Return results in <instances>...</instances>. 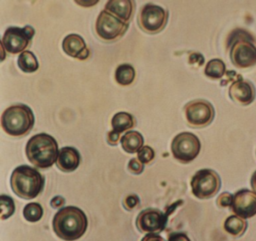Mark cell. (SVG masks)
Returning <instances> with one entry per match:
<instances>
[{
    "instance_id": "1",
    "label": "cell",
    "mask_w": 256,
    "mask_h": 241,
    "mask_svg": "<svg viewBox=\"0 0 256 241\" xmlns=\"http://www.w3.org/2000/svg\"><path fill=\"white\" fill-rule=\"evenodd\" d=\"M88 226L86 214L77 207L62 208L54 217V231L64 241H74L82 238L86 232Z\"/></svg>"
},
{
    "instance_id": "2",
    "label": "cell",
    "mask_w": 256,
    "mask_h": 241,
    "mask_svg": "<svg viewBox=\"0 0 256 241\" xmlns=\"http://www.w3.org/2000/svg\"><path fill=\"white\" fill-rule=\"evenodd\" d=\"M59 151L56 139L44 133L32 136L26 146L28 160L40 169L52 167L58 160Z\"/></svg>"
},
{
    "instance_id": "3",
    "label": "cell",
    "mask_w": 256,
    "mask_h": 241,
    "mask_svg": "<svg viewBox=\"0 0 256 241\" xmlns=\"http://www.w3.org/2000/svg\"><path fill=\"white\" fill-rule=\"evenodd\" d=\"M44 186V177L34 168L22 165L13 171L11 177L12 189L22 199H35L42 193Z\"/></svg>"
},
{
    "instance_id": "4",
    "label": "cell",
    "mask_w": 256,
    "mask_h": 241,
    "mask_svg": "<svg viewBox=\"0 0 256 241\" xmlns=\"http://www.w3.org/2000/svg\"><path fill=\"white\" fill-rule=\"evenodd\" d=\"M35 116L30 107L22 103L7 108L2 115L1 124L7 134L16 137L26 136L32 130Z\"/></svg>"
},
{
    "instance_id": "5",
    "label": "cell",
    "mask_w": 256,
    "mask_h": 241,
    "mask_svg": "<svg viewBox=\"0 0 256 241\" xmlns=\"http://www.w3.org/2000/svg\"><path fill=\"white\" fill-rule=\"evenodd\" d=\"M230 58L238 68H248L256 64V46L246 31L234 32L230 43Z\"/></svg>"
},
{
    "instance_id": "6",
    "label": "cell",
    "mask_w": 256,
    "mask_h": 241,
    "mask_svg": "<svg viewBox=\"0 0 256 241\" xmlns=\"http://www.w3.org/2000/svg\"><path fill=\"white\" fill-rule=\"evenodd\" d=\"M168 16V10L161 6L148 3L140 9L138 23L144 32L157 34L166 28Z\"/></svg>"
},
{
    "instance_id": "7",
    "label": "cell",
    "mask_w": 256,
    "mask_h": 241,
    "mask_svg": "<svg viewBox=\"0 0 256 241\" xmlns=\"http://www.w3.org/2000/svg\"><path fill=\"white\" fill-rule=\"evenodd\" d=\"M192 191L200 199H208L215 196L221 187V179L217 172L212 169L198 171L191 180Z\"/></svg>"
},
{
    "instance_id": "8",
    "label": "cell",
    "mask_w": 256,
    "mask_h": 241,
    "mask_svg": "<svg viewBox=\"0 0 256 241\" xmlns=\"http://www.w3.org/2000/svg\"><path fill=\"white\" fill-rule=\"evenodd\" d=\"M200 148L202 145L198 138L190 132L179 133L172 141L174 157L184 164L194 160L198 156Z\"/></svg>"
},
{
    "instance_id": "9",
    "label": "cell",
    "mask_w": 256,
    "mask_h": 241,
    "mask_svg": "<svg viewBox=\"0 0 256 241\" xmlns=\"http://www.w3.org/2000/svg\"><path fill=\"white\" fill-rule=\"evenodd\" d=\"M128 26L130 23L124 22L104 9L97 18L96 31L100 38L112 42L121 38L126 32Z\"/></svg>"
},
{
    "instance_id": "10",
    "label": "cell",
    "mask_w": 256,
    "mask_h": 241,
    "mask_svg": "<svg viewBox=\"0 0 256 241\" xmlns=\"http://www.w3.org/2000/svg\"><path fill=\"white\" fill-rule=\"evenodd\" d=\"M184 112L188 125L193 128L206 127L215 117L214 106L208 100L202 99L188 102L184 107Z\"/></svg>"
},
{
    "instance_id": "11",
    "label": "cell",
    "mask_w": 256,
    "mask_h": 241,
    "mask_svg": "<svg viewBox=\"0 0 256 241\" xmlns=\"http://www.w3.org/2000/svg\"><path fill=\"white\" fill-rule=\"evenodd\" d=\"M36 30L31 25L24 28L12 26L7 28L2 39V47L11 54L24 52L32 41Z\"/></svg>"
},
{
    "instance_id": "12",
    "label": "cell",
    "mask_w": 256,
    "mask_h": 241,
    "mask_svg": "<svg viewBox=\"0 0 256 241\" xmlns=\"http://www.w3.org/2000/svg\"><path fill=\"white\" fill-rule=\"evenodd\" d=\"M167 217L160 210H144L138 216L136 226L142 233L156 234L166 227Z\"/></svg>"
},
{
    "instance_id": "13",
    "label": "cell",
    "mask_w": 256,
    "mask_h": 241,
    "mask_svg": "<svg viewBox=\"0 0 256 241\" xmlns=\"http://www.w3.org/2000/svg\"><path fill=\"white\" fill-rule=\"evenodd\" d=\"M230 208L241 218L254 217L256 215V195L246 189L239 190L234 196Z\"/></svg>"
},
{
    "instance_id": "14",
    "label": "cell",
    "mask_w": 256,
    "mask_h": 241,
    "mask_svg": "<svg viewBox=\"0 0 256 241\" xmlns=\"http://www.w3.org/2000/svg\"><path fill=\"white\" fill-rule=\"evenodd\" d=\"M228 94L235 103L247 106L252 103L256 98V88L250 81L240 77L232 84Z\"/></svg>"
},
{
    "instance_id": "15",
    "label": "cell",
    "mask_w": 256,
    "mask_h": 241,
    "mask_svg": "<svg viewBox=\"0 0 256 241\" xmlns=\"http://www.w3.org/2000/svg\"><path fill=\"white\" fill-rule=\"evenodd\" d=\"M62 49L68 56L82 61L88 59L90 53L84 39L78 34H70L64 38Z\"/></svg>"
},
{
    "instance_id": "16",
    "label": "cell",
    "mask_w": 256,
    "mask_h": 241,
    "mask_svg": "<svg viewBox=\"0 0 256 241\" xmlns=\"http://www.w3.org/2000/svg\"><path fill=\"white\" fill-rule=\"evenodd\" d=\"M80 163L79 151L73 147H64L59 151L56 166L64 172H74Z\"/></svg>"
},
{
    "instance_id": "17",
    "label": "cell",
    "mask_w": 256,
    "mask_h": 241,
    "mask_svg": "<svg viewBox=\"0 0 256 241\" xmlns=\"http://www.w3.org/2000/svg\"><path fill=\"white\" fill-rule=\"evenodd\" d=\"M104 10L124 22L130 23L136 10V2L134 1H108L106 3Z\"/></svg>"
},
{
    "instance_id": "18",
    "label": "cell",
    "mask_w": 256,
    "mask_h": 241,
    "mask_svg": "<svg viewBox=\"0 0 256 241\" xmlns=\"http://www.w3.org/2000/svg\"><path fill=\"white\" fill-rule=\"evenodd\" d=\"M120 142L126 152L134 154L142 149L144 140L142 133L132 130L124 134L121 138Z\"/></svg>"
},
{
    "instance_id": "19",
    "label": "cell",
    "mask_w": 256,
    "mask_h": 241,
    "mask_svg": "<svg viewBox=\"0 0 256 241\" xmlns=\"http://www.w3.org/2000/svg\"><path fill=\"white\" fill-rule=\"evenodd\" d=\"M112 124L114 130L121 133L133 128L136 125V119L128 112H118L112 118Z\"/></svg>"
},
{
    "instance_id": "20",
    "label": "cell",
    "mask_w": 256,
    "mask_h": 241,
    "mask_svg": "<svg viewBox=\"0 0 256 241\" xmlns=\"http://www.w3.org/2000/svg\"><path fill=\"white\" fill-rule=\"evenodd\" d=\"M18 64L20 70L24 73H34L38 70L40 67L38 59L34 52L25 50L18 57Z\"/></svg>"
},
{
    "instance_id": "21",
    "label": "cell",
    "mask_w": 256,
    "mask_h": 241,
    "mask_svg": "<svg viewBox=\"0 0 256 241\" xmlns=\"http://www.w3.org/2000/svg\"><path fill=\"white\" fill-rule=\"evenodd\" d=\"M246 228V221L236 215L230 216L224 222V230L233 236H241L245 232Z\"/></svg>"
},
{
    "instance_id": "22",
    "label": "cell",
    "mask_w": 256,
    "mask_h": 241,
    "mask_svg": "<svg viewBox=\"0 0 256 241\" xmlns=\"http://www.w3.org/2000/svg\"><path fill=\"white\" fill-rule=\"evenodd\" d=\"M134 78L136 70L131 64H120L115 71V79L120 85H130L134 82Z\"/></svg>"
},
{
    "instance_id": "23",
    "label": "cell",
    "mask_w": 256,
    "mask_h": 241,
    "mask_svg": "<svg viewBox=\"0 0 256 241\" xmlns=\"http://www.w3.org/2000/svg\"><path fill=\"white\" fill-rule=\"evenodd\" d=\"M226 67L224 61L220 58H214L208 61L205 67L204 73L212 79H220L226 73Z\"/></svg>"
},
{
    "instance_id": "24",
    "label": "cell",
    "mask_w": 256,
    "mask_h": 241,
    "mask_svg": "<svg viewBox=\"0 0 256 241\" xmlns=\"http://www.w3.org/2000/svg\"><path fill=\"white\" fill-rule=\"evenodd\" d=\"M24 216L28 221L36 223L40 221L43 216V208L38 203L28 204L24 209Z\"/></svg>"
},
{
    "instance_id": "25",
    "label": "cell",
    "mask_w": 256,
    "mask_h": 241,
    "mask_svg": "<svg viewBox=\"0 0 256 241\" xmlns=\"http://www.w3.org/2000/svg\"><path fill=\"white\" fill-rule=\"evenodd\" d=\"M0 206H1V220H6L14 214L16 205L14 201L10 196L2 195L0 197Z\"/></svg>"
},
{
    "instance_id": "26",
    "label": "cell",
    "mask_w": 256,
    "mask_h": 241,
    "mask_svg": "<svg viewBox=\"0 0 256 241\" xmlns=\"http://www.w3.org/2000/svg\"><path fill=\"white\" fill-rule=\"evenodd\" d=\"M155 152L151 147L145 145L138 152V159L144 164H148L154 160Z\"/></svg>"
},
{
    "instance_id": "27",
    "label": "cell",
    "mask_w": 256,
    "mask_h": 241,
    "mask_svg": "<svg viewBox=\"0 0 256 241\" xmlns=\"http://www.w3.org/2000/svg\"><path fill=\"white\" fill-rule=\"evenodd\" d=\"M128 169L132 173L140 175L144 169V165L138 159L132 158L128 163Z\"/></svg>"
},
{
    "instance_id": "28",
    "label": "cell",
    "mask_w": 256,
    "mask_h": 241,
    "mask_svg": "<svg viewBox=\"0 0 256 241\" xmlns=\"http://www.w3.org/2000/svg\"><path fill=\"white\" fill-rule=\"evenodd\" d=\"M234 196L229 193H223L217 199V205L222 208L232 206Z\"/></svg>"
},
{
    "instance_id": "29",
    "label": "cell",
    "mask_w": 256,
    "mask_h": 241,
    "mask_svg": "<svg viewBox=\"0 0 256 241\" xmlns=\"http://www.w3.org/2000/svg\"><path fill=\"white\" fill-rule=\"evenodd\" d=\"M139 204V198L136 195H130L124 199V205L126 209L131 211Z\"/></svg>"
},
{
    "instance_id": "30",
    "label": "cell",
    "mask_w": 256,
    "mask_h": 241,
    "mask_svg": "<svg viewBox=\"0 0 256 241\" xmlns=\"http://www.w3.org/2000/svg\"><path fill=\"white\" fill-rule=\"evenodd\" d=\"M120 136V133L115 130H112L108 133V142L110 145H116L119 142Z\"/></svg>"
},
{
    "instance_id": "31",
    "label": "cell",
    "mask_w": 256,
    "mask_h": 241,
    "mask_svg": "<svg viewBox=\"0 0 256 241\" xmlns=\"http://www.w3.org/2000/svg\"><path fill=\"white\" fill-rule=\"evenodd\" d=\"M168 241H191L184 233H174L169 236Z\"/></svg>"
},
{
    "instance_id": "32",
    "label": "cell",
    "mask_w": 256,
    "mask_h": 241,
    "mask_svg": "<svg viewBox=\"0 0 256 241\" xmlns=\"http://www.w3.org/2000/svg\"><path fill=\"white\" fill-rule=\"evenodd\" d=\"M64 204H65V199L59 196L54 198L52 202H50V205H52V208H62Z\"/></svg>"
},
{
    "instance_id": "33",
    "label": "cell",
    "mask_w": 256,
    "mask_h": 241,
    "mask_svg": "<svg viewBox=\"0 0 256 241\" xmlns=\"http://www.w3.org/2000/svg\"><path fill=\"white\" fill-rule=\"evenodd\" d=\"M142 241H166L161 236L156 234H148Z\"/></svg>"
},
{
    "instance_id": "34",
    "label": "cell",
    "mask_w": 256,
    "mask_h": 241,
    "mask_svg": "<svg viewBox=\"0 0 256 241\" xmlns=\"http://www.w3.org/2000/svg\"><path fill=\"white\" fill-rule=\"evenodd\" d=\"M251 187L254 194L256 195V171L253 173L251 178Z\"/></svg>"
}]
</instances>
